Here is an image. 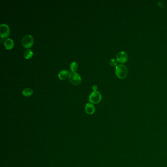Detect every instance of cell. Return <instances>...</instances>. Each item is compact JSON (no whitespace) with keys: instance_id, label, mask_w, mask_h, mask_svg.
<instances>
[{"instance_id":"cell-12","label":"cell","mask_w":167,"mask_h":167,"mask_svg":"<svg viewBox=\"0 0 167 167\" xmlns=\"http://www.w3.org/2000/svg\"><path fill=\"white\" fill-rule=\"evenodd\" d=\"M71 70L72 72H76V71L78 69V64L76 62H73L70 65Z\"/></svg>"},{"instance_id":"cell-1","label":"cell","mask_w":167,"mask_h":167,"mask_svg":"<svg viewBox=\"0 0 167 167\" xmlns=\"http://www.w3.org/2000/svg\"><path fill=\"white\" fill-rule=\"evenodd\" d=\"M128 68L124 64L118 65L115 68V73L120 79H124L128 74Z\"/></svg>"},{"instance_id":"cell-13","label":"cell","mask_w":167,"mask_h":167,"mask_svg":"<svg viewBox=\"0 0 167 167\" xmlns=\"http://www.w3.org/2000/svg\"><path fill=\"white\" fill-rule=\"evenodd\" d=\"M117 60H116L115 59H111L110 61V64L112 66L116 67L117 65Z\"/></svg>"},{"instance_id":"cell-10","label":"cell","mask_w":167,"mask_h":167,"mask_svg":"<svg viewBox=\"0 0 167 167\" xmlns=\"http://www.w3.org/2000/svg\"><path fill=\"white\" fill-rule=\"evenodd\" d=\"M33 90L30 88H26L22 91V94L25 97H29L33 94Z\"/></svg>"},{"instance_id":"cell-7","label":"cell","mask_w":167,"mask_h":167,"mask_svg":"<svg viewBox=\"0 0 167 167\" xmlns=\"http://www.w3.org/2000/svg\"><path fill=\"white\" fill-rule=\"evenodd\" d=\"M84 109L86 113L90 115L93 114L95 112V107L92 103H86L84 107Z\"/></svg>"},{"instance_id":"cell-3","label":"cell","mask_w":167,"mask_h":167,"mask_svg":"<svg viewBox=\"0 0 167 167\" xmlns=\"http://www.w3.org/2000/svg\"><path fill=\"white\" fill-rule=\"evenodd\" d=\"M69 80L73 85H78L81 82V78L80 74L76 72H71L69 74Z\"/></svg>"},{"instance_id":"cell-15","label":"cell","mask_w":167,"mask_h":167,"mask_svg":"<svg viewBox=\"0 0 167 167\" xmlns=\"http://www.w3.org/2000/svg\"><path fill=\"white\" fill-rule=\"evenodd\" d=\"M3 38H1V43H3Z\"/></svg>"},{"instance_id":"cell-6","label":"cell","mask_w":167,"mask_h":167,"mask_svg":"<svg viewBox=\"0 0 167 167\" xmlns=\"http://www.w3.org/2000/svg\"><path fill=\"white\" fill-rule=\"evenodd\" d=\"M116 59L118 62L124 64L128 60V55L124 51H121L117 55Z\"/></svg>"},{"instance_id":"cell-8","label":"cell","mask_w":167,"mask_h":167,"mask_svg":"<svg viewBox=\"0 0 167 167\" xmlns=\"http://www.w3.org/2000/svg\"><path fill=\"white\" fill-rule=\"evenodd\" d=\"M4 45L7 50H11L14 47V43L12 39L11 38H8L5 41Z\"/></svg>"},{"instance_id":"cell-11","label":"cell","mask_w":167,"mask_h":167,"mask_svg":"<svg viewBox=\"0 0 167 167\" xmlns=\"http://www.w3.org/2000/svg\"><path fill=\"white\" fill-rule=\"evenodd\" d=\"M33 52L31 50H27L24 52V56L27 59H29L33 57Z\"/></svg>"},{"instance_id":"cell-4","label":"cell","mask_w":167,"mask_h":167,"mask_svg":"<svg viewBox=\"0 0 167 167\" xmlns=\"http://www.w3.org/2000/svg\"><path fill=\"white\" fill-rule=\"evenodd\" d=\"M33 44V38L31 35H25L22 39V45L26 49L30 48Z\"/></svg>"},{"instance_id":"cell-2","label":"cell","mask_w":167,"mask_h":167,"mask_svg":"<svg viewBox=\"0 0 167 167\" xmlns=\"http://www.w3.org/2000/svg\"><path fill=\"white\" fill-rule=\"evenodd\" d=\"M102 96L99 91H93L90 94L89 96V102L94 104H98L102 100Z\"/></svg>"},{"instance_id":"cell-14","label":"cell","mask_w":167,"mask_h":167,"mask_svg":"<svg viewBox=\"0 0 167 167\" xmlns=\"http://www.w3.org/2000/svg\"><path fill=\"white\" fill-rule=\"evenodd\" d=\"M92 88L93 89L94 91H97V90H98V86L97 85H93L92 87Z\"/></svg>"},{"instance_id":"cell-9","label":"cell","mask_w":167,"mask_h":167,"mask_svg":"<svg viewBox=\"0 0 167 167\" xmlns=\"http://www.w3.org/2000/svg\"><path fill=\"white\" fill-rule=\"evenodd\" d=\"M69 73L68 71L63 70L59 72L58 77L60 80H65L66 79L67 77H69Z\"/></svg>"},{"instance_id":"cell-5","label":"cell","mask_w":167,"mask_h":167,"mask_svg":"<svg viewBox=\"0 0 167 167\" xmlns=\"http://www.w3.org/2000/svg\"><path fill=\"white\" fill-rule=\"evenodd\" d=\"M10 33L9 27L5 24H2L0 25V36L1 38H7Z\"/></svg>"}]
</instances>
